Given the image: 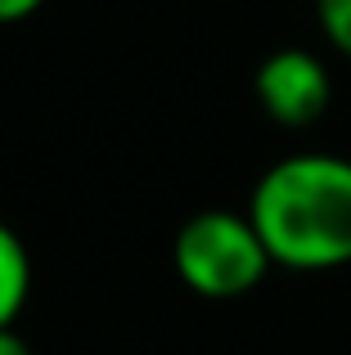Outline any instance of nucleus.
Segmentation results:
<instances>
[{
  "label": "nucleus",
  "instance_id": "f257e3e1",
  "mask_svg": "<svg viewBox=\"0 0 351 355\" xmlns=\"http://www.w3.org/2000/svg\"><path fill=\"white\" fill-rule=\"evenodd\" d=\"M248 216L275 266L302 275L351 266V157H280L252 184Z\"/></svg>",
  "mask_w": 351,
  "mask_h": 355
},
{
  "label": "nucleus",
  "instance_id": "f03ea898",
  "mask_svg": "<svg viewBox=\"0 0 351 355\" xmlns=\"http://www.w3.org/2000/svg\"><path fill=\"white\" fill-rule=\"evenodd\" d=\"M171 266L176 279L194 297L207 302H234L248 297L266 275H271V252L257 234L248 211L207 207L194 211L171 239Z\"/></svg>",
  "mask_w": 351,
  "mask_h": 355
},
{
  "label": "nucleus",
  "instance_id": "7ed1b4c3",
  "mask_svg": "<svg viewBox=\"0 0 351 355\" xmlns=\"http://www.w3.org/2000/svg\"><path fill=\"white\" fill-rule=\"evenodd\" d=\"M252 95H257L262 113L271 117L275 126L307 130L329 113L334 77H329L320 54L302 50V45H284V50L266 54V59L257 63Z\"/></svg>",
  "mask_w": 351,
  "mask_h": 355
},
{
  "label": "nucleus",
  "instance_id": "20e7f679",
  "mask_svg": "<svg viewBox=\"0 0 351 355\" xmlns=\"http://www.w3.org/2000/svg\"><path fill=\"white\" fill-rule=\"evenodd\" d=\"M27 293H32V257L23 239L0 220V329H14L27 306Z\"/></svg>",
  "mask_w": 351,
  "mask_h": 355
},
{
  "label": "nucleus",
  "instance_id": "39448f33",
  "mask_svg": "<svg viewBox=\"0 0 351 355\" xmlns=\"http://www.w3.org/2000/svg\"><path fill=\"white\" fill-rule=\"evenodd\" d=\"M316 23L325 32V41L343 59H351V0H316Z\"/></svg>",
  "mask_w": 351,
  "mask_h": 355
},
{
  "label": "nucleus",
  "instance_id": "423d86ee",
  "mask_svg": "<svg viewBox=\"0 0 351 355\" xmlns=\"http://www.w3.org/2000/svg\"><path fill=\"white\" fill-rule=\"evenodd\" d=\"M45 0H0V23H23L41 9Z\"/></svg>",
  "mask_w": 351,
  "mask_h": 355
},
{
  "label": "nucleus",
  "instance_id": "0eeeda50",
  "mask_svg": "<svg viewBox=\"0 0 351 355\" xmlns=\"http://www.w3.org/2000/svg\"><path fill=\"white\" fill-rule=\"evenodd\" d=\"M0 355H32V347H27L14 329H0Z\"/></svg>",
  "mask_w": 351,
  "mask_h": 355
}]
</instances>
